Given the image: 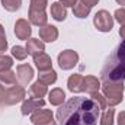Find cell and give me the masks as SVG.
I'll use <instances>...</instances> for the list:
<instances>
[{"mask_svg":"<svg viewBox=\"0 0 125 125\" xmlns=\"http://www.w3.org/2000/svg\"><path fill=\"white\" fill-rule=\"evenodd\" d=\"M22 4V0H1V6L9 12H16Z\"/></svg>","mask_w":125,"mask_h":125,"instance_id":"obj_23","label":"cell"},{"mask_svg":"<svg viewBox=\"0 0 125 125\" xmlns=\"http://www.w3.org/2000/svg\"><path fill=\"white\" fill-rule=\"evenodd\" d=\"M48 97H50V103L51 105H54V106H60L62 105V102H64V99H65V93H64V90L62 89H52L50 93H48Z\"/></svg>","mask_w":125,"mask_h":125,"instance_id":"obj_18","label":"cell"},{"mask_svg":"<svg viewBox=\"0 0 125 125\" xmlns=\"http://www.w3.org/2000/svg\"><path fill=\"white\" fill-rule=\"evenodd\" d=\"M15 33L19 39H23V41H28L31 38V22H28L26 19H18L16 23H15Z\"/></svg>","mask_w":125,"mask_h":125,"instance_id":"obj_8","label":"cell"},{"mask_svg":"<svg viewBox=\"0 0 125 125\" xmlns=\"http://www.w3.org/2000/svg\"><path fill=\"white\" fill-rule=\"evenodd\" d=\"M51 16H52L55 21L62 22V21L67 18V10H65V7L62 6L61 3L55 1V3L51 4Z\"/></svg>","mask_w":125,"mask_h":125,"instance_id":"obj_16","label":"cell"},{"mask_svg":"<svg viewBox=\"0 0 125 125\" xmlns=\"http://www.w3.org/2000/svg\"><path fill=\"white\" fill-rule=\"evenodd\" d=\"M0 82H3L4 84H15V82H16V73H13L12 70H3V71H0Z\"/></svg>","mask_w":125,"mask_h":125,"instance_id":"obj_22","label":"cell"},{"mask_svg":"<svg viewBox=\"0 0 125 125\" xmlns=\"http://www.w3.org/2000/svg\"><path fill=\"white\" fill-rule=\"evenodd\" d=\"M115 19L119 22V25L121 26H124L125 25V9H118L116 12H115Z\"/></svg>","mask_w":125,"mask_h":125,"instance_id":"obj_29","label":"cell"},{"mask_svg":"<svg viewBox=\"0 0 125 125\" xmlns=\"http://www.w3.org/2000/svg\"><path fill=\"white\" fill-rule=\"evenodd\" d=\"M82 80H83V76L82 74H71L68 77V82H67V86H68V90L73 92V93H80L82 89Z\"/></svg>","mask_w":125,"mask_h":125,"instance_id":"obj_17","label":"cell"},{"mask_svg":"<svg viewBox=\"0 0 125 125\" xmlns=\"http://www.w3.org/2000/svg\"><path fill=\"white\" fill-rule=\"evenodd\" d=\"M26 51H28V54L29 55H36V54H39V52H44V50H45V44L42 42V41H39V39H36V38H29L28 39V42H26Z\"/></svg>","mask_w":125,"mask_h":125,"instance_id":"obj_15","label":"cell"},{"mask_svg":"<svg viewBox=\"0 0 125 125\" xmlns=\"http://www.w3.org/2000/svg\"><path fill=\"white\" fill-rule=\"evenodd\" d=\"M60 3L64 7H74L76 3H77V0H60Z\"/></svg>","mask_w":125,"mask_h":125,"instance_id":"obj_30","label":"cell"},{"mask_svg":"<svg viewBox=\"0 0 125 125\" xmlns=\"http://www.w3.org/2000/svg\"><path fill=\"white\" fill-rule=\"evenodd\" d=\"M7 50V41H6V35H4V29L0 25V54H3Z\"/></svg>","mask_w":125,"mask_h":125,"instance_id":"obj_28","label":"cell"},{"mask_svg":"<svg viewBox=\"0 0 125 125\" xmlns=\"http://www.w3.org/2000/svg\"><path fill=\"white\" fill-rule=\"evenodd\" d=\"M99 106L92 97H71L57 109L60 125H96Z\"/></svg>","mask_w":125,"mask_h":125,"instance_id":"obj_1","label":"cell"},{"mask_svg":"<svg viewBox=\"0 0 125 125\" xmlns=\"http://www.w3.org/2000/svg\"><path fill=\"white\" fill-rule=\"evenodd\" d=\"M118 125H125V111L119 112L118 115Z\"/></svg>","mask_w":125,"mask_h":125,"instance_id":"obj_31","label":"cell"},{"mask_svg":"<svg viewBox=\"0 0 125 125\" xmlns=\"http://www.w3.org/2000/svg\"><path fill=\"white\" fill-rule=\"evenodd\" d=\"M12 55H13L16 60L22 61V60H25V58L28 57V51H26V48H23V47H21V45H16V47L12 48Z\"/></svg>","mask_w":125,"mask_h":125,"instance_id":"obj_25","label":"cell"},{"mask_svg":"<svg viewBox=\"0 0 125 125\" xmlns=\"http://www.w3.org/2000/svg\"><path fill=\"white\" fill-rule=\"evenodd\" d=\"M90 9H92V7H89V6H87V4H84L83 1H77V3H76V6L73 7V13H74L77 18L83 19V18H87V16H89Z\"/></svg>","mask_w":125,"mask_h":125,"instance_id":"obj_21","label":"cell"},{"mask_svg":"<svg viewBox=\"0 0 125 125\" xmlns=\"http://www.w3.org/2000/svg\"><path fill=\"white\" fill-rule=\"evenodd\" d=\"M4 93H6V90L0 86V100H1V102H3V99H4Z\"/></svg>","mask_w":125,"mask_h":125,"instance_id":"obj_34","label":"cell"},{"mask_svg":"<svg viewBox=\"0 0 125 125\" xmlns=\"http://www.w3.org/2000/svg\"><path fill=\"white\" fill-rule=\"evenodd\" d=\"M119 35H121V38L125 41V25L124 26H121V29H119Z\"/></svg>","mask_w":125,"mask_h":125,"instance_id":"obj_33","label":"cell"},{"mask_svg":"<svg viewBox=\"0 0 125 125\" xmlns=\"http://www.w3.org/2000/svg\"><path fill=\"white\" fill-rule=\"evenodd\" d=\"M79 62V54L73 50H65L58 55V65L62 70H71Z\"/></svg>","mask_w":125,"mask_h":125,"instance_id":"obj_7","label":"cell"},{"mask_svg":"<svg viewBox=\"0 0 125 125\" xmlns=\"http://www.w3.org/2000/svg\"><path fill=\"white\" fill-rule=\"evenodd\" d=\"M52 119H54L52 112H51L50 109H44V108L35 111V112L32 114V116H31V121H32L33 125L44 124V122H48V121H52Z\"/></svg>","mask_w":125,"mask_h":125,"instance_id":"obj_11","label":"cell"},{"mask_svg":"<svg viewBox=\"0 0 125 125\" xmlns=\"http://www.w3.org/2000/svg\"><path fill=\"white\" fill-rule=\"evenodd\" d=\"M13 65V60L9 55H0V71L3 70H10V67Z\"/></svg>","mask_w":125,"mask_h":125,"instance_id":"obj_27","label":"cell"},{"mask_svg":"<svg viewBox=\"0 0 125 125\" xmlns=\"http://www.w3.org/2000/svg\"><path fill=\"white\" fill-rule=\"evenodd\" d=\"M25 89L22 86H12L9 89H6V93H4V99L3 102L6 105H16L19 102H22L25 99Z\"/></svg>","mask_w":125,"mask_h":125,"instance_id":"obj_6","label":"cell"},{"mask_svg":"<svg viewBox=\"0 0 125 125\" xmlns=\"http://www.w3.org/2000/svg\"><path fill=\"white\" fill-rule=\"evenodd\" d=\"M102 82H124L125 80V41L118 45L114 54L100 73Z\"/></svg>","mask_w":125,"mask_h":125,"instance_id":"obj_2","label":"cell"},{"mask_svg":"<svg viewBox=\"0 0 125 125\" xmlns=\"http://www.w3.org/2000/svg\"><path fill=\"white\" fill-rule=\"evenodd\" d=\"M93 23L96 26V29L100 32H109L114 28V18L109 15V12L106 10H99L94 15Z\"/></svg>","mask_w":125,"mask_h":125,"instance_id":"obj_5","label":"cell"},{"mask_svg":"<svg viewBox=\"0 0 125 125\" xmlns=\"http://www.w3.org/2000/svg\"><path fill=\"white\" fill-rule=\"evenodd\" d=\"M90 97L94 100V103L99 106V109H100V111H102V109H106L108 103H106V99H105V96H102L99 92H96V93L90 94Z\"/></svg>","mask_w":125,"mask_h":125,"instance_id":"obj_26","label":"cell"},{"mask_svg":"<svg viewBox=\"0 0 125 125\" xmlns=\"http://www.w3.org/2000/svg\"><path fill=\"white\" fill-rule=\"evenodd\" d=\"M80 1H83V3H84V4H87L89 7H93V6L97 4V1H99V0H80Z\"/></svg>","mask_w":125,"mask_h":125,"instance_id":"obj_32","label":"cell"},{"mask_svg":"<svg viewBox=\"0 0 125 125\" xmlns=\"http://www.w3.org/2000/svg\"><path fill=\"white\" fill-rule=\"evenodd\" d=\"M32 77H33V70H32V67L29 64H21V65H18V80L23 86H26L31 82Z\"/></svg>","mask_w":125,"mask_h":125,"instance_id":"obj_13","label":"cell"},{"mask_svg":"<svg viewBox=\"0 0 125 125\" xmlns=\"http://www.w3.org/2000/svg\"><path fill=\"white\" fill-rule=\"evenodd\" d=\"M48 0H31L29 4V22L35 26H45L48 16L45 13Z\"/></svg>","mask_w":125,"mask_h":125,"instance_id":"obj_4","label":"cell"},{"mask_svg":"<svg viewBox=\"0 0 125 125\" xmlns=\"http://www.w3.org/2000/svg\"><path fill=\"white\" fill-rule=\"evenodd\" d=\"M38 80L44 84H52L57 82V73L51 68V70H47V71H39L38 74Z\"/></svg>","mask_w":125,"mask_h":125,"instance_id":"obj_19","label":"cell"},{"mask_svg":"<svg viewBox=\"0 0 125 125\" xmlns=\"http://www.w3.org/2000/svg\"><path fill=\"white\" fill-rule=\"evenodd\" d=\"M80 89H82V92L93 94V93H96V92H99V89H100V82H99L97 77H94V76H86V77H83V80H82Z\"/></svg>","mask_w":125,"mask_h":125,"instance_id":"obj_9","label":"cell"},{"mask_svg":"<svg viewBox=\"0 0 125 125\" xmlns=\"http://www.w3.org/2000/svg\"><path fill=\"white\" fill-rule=\"evenodd\" d=\"M106 103L109 106H116L124 99V82H102L100 84Z\"/></svg>","mask_w":125,"mask_h":125,"instance_id":"obj_3","label":"cell"},{"mask_svg":"<svg viewBox=\"0 0 125 125\" xmlns=\"http://www.w3.org/2000/svg\"><path fill=\"white\" fill-rule=\"evenodd\" d=\"M116 3L121 4V6H125V0H116Z\"/></svg>","mask_w":125,"mask_h":125,"instance_id":"obj_36","label":"cell"},{"mask_svg":"<svg viewBox=\"0 0 125 125\" xmlns=\"http://www.w3.org/2000/svg\"><path fill=\"white\" fill-rule=\"evenodd\" d=\"M114 115H115V111L112 108L105 111L103 115L100 116V125H114Z\"/></svg>","mask_w":125,"mask_h":125,"instance_id":"obj_24","label":"cell"},{"mask_svg":"<svg viewBox=\"0 0 125 125\" xmlns=\"http://www.w3.org/2000/svg\"><path fill=\"white\" fill-rule=\"evenodd\" d=\"M33 62H35V65H36V68L39 71H47V70H51L52 68L51 57L47 55L45 52H39V54L33 55Z\"/></svg>","mask_w":125,"mask_h":125,"instance_id":"obj_12","label":"cell"},{"mask_svg":"<svg viewBox=\"0 0 125 125\" xmlns=\"http://www.w3.org/2000/svg\"><path fill=\"white\" fill-rule=\"evenodd\" d=\"M45 102L42 99H35V97H29L23 102L22 108H21V112L22 115H29V114H33L35 111H38L39 108H44Z\"/></svg>","mask_w":125,"mask_h":125,"instance_id":"obj_10","label":"cell"},{"mask_svg":"<svg viewBox=\"0 0 125 125\" xmlns=\"http://www.w3.org/2000/svg\"><path fill=\"white\" fill-rule=\"evenodd\" d=\"M39 36L45 42H54L58 38V29L52 25H45L39 28Z\"/></svg>","mask_w":125,"mask_h":125,"instance_id":"obj_14","label":"cell"},{"mask_svg":"<svg viewBox=\"0 0 125 125\" xmlns=\"http://www.w3.org/2000/svg\"><path fill=\"white\" fill-rule=\"evenodd\" d=\"M38 125H57V124H55V121L52 119V121H48V122H44V124H38Z\"/></svg>","mask_w":125,"mask_h":125,"instance_id":"obj_35","label":"cell"},{"mask_svg":"<svg viewBox=\"0 0 125 125\" xmlns=\"http://www.w3.org/2000/svg\"><path fill=\"white\" fill-rule=\"evenodd\" d=\"M47 93H48L47 84L41 83L39 80L31 86V94H32V97H35V99H41V97H44Z\"/></svg>","mask_w":125,"mask_h":125,"instance_id":"obj_20","label":"cell"}]
</instances>
